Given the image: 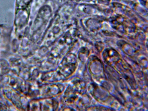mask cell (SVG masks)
Segmentation results:
<instances>
[{
	"label": "cell",
	"mask_w": 148,
	"mask_h": 111,
	"mask_svg": "<svg viewBox=\"0 0 148 111\" xmlns=\"http://www.w3.org/2000/svg\"><path fill=\"white\" fill-rule=\"evenodd\" d=\"M77 64L76 56L69 54L63 58L56 71L62 79L67 78L75 71Z\"/></svg>",
	"instance_id": "6da1fadb"
},
{
	"label": "cell",
	"mask_w": 148,
	"mask_h": 111,
	"mask_svg": "<svg viewBox=\"0 0 148 111\" xmlns=\"http://www.w3.org/2000/svg\"><path fill=\"white\" fill-rule=\"evenodd\" d=\"M64 89V86L60 84L47 85L40 87L39 95L45 98H50L59 95L63 91Z\"/></svg>",
	"instance_id": "7a4b0ae2"
},
{
	"label": "cell",
	"mask_w": 148,
	"mask_h": 111,
	"mask_svg": "<svg viewBox=\"0 0 148 111\" xmlns=\"http://www.w3.org/2000/svg\"><path fill=\"white\" fill-rule=\"evenodd\" d=\"M79 93L76 90L70 85L64 92L63 95L64 99L68 103H74L77 99L78 94Z\"/></svg>",
	"instance_id": "3957f363"
},
{
	"label": "cell",
	"mask_w": 148,
	"mask_h": 111,
	"mask_svg": "<svg viewBox=\"0 0 148 111\" xmlns=\"http://www.w3.org/2000/svg\"><path fill=\"white\" fill-rule=\"evenodd\" d=\"M40 110H55L58 107V103L56 100L52 99H44L38 102Z\"/></svg>",
	"instance_id": "277c9868"
},
{
	"label": "cell",
	"mask_w": 148,
	"mask_h": 111,
	"mask_svg": "<svg viewBox=\"0 0 148 111\" xmlns=\"http://www.w3.org/2000/svg\"><path fill=\"white\" fill-rule=\"evenodd\" d=\"M71 85L74 88L79 94H81L85 88L84 82L80 79L75 78L71 82Z\"/></svg>",
	"instance_id": "5b68a950"
}]
</instances>
